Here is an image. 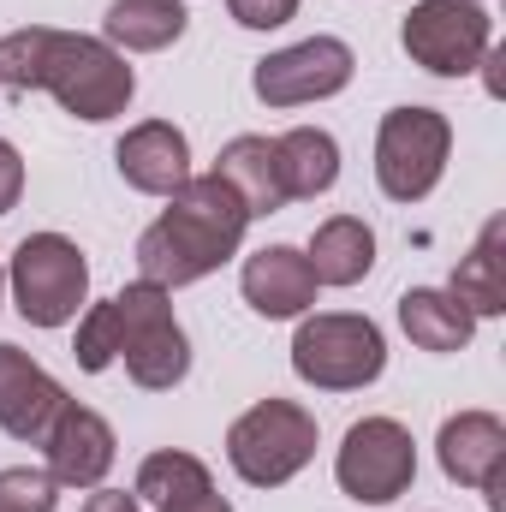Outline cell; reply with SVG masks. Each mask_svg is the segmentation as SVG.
<instances>
[{"label": "cell", "mask_w": 506, "mask_h": 512, "mask_svg": "<svg viewBox=\"0 0 506 512\" xmlns=\"http://www.w3.org/2000/svg\"><path fill=\"white\" fill-rule=\"evenodd\" d=\"M441 471L465 489H501V465H506V423L495 411H459L441 423Z\"/></svg>", "instance_id": "7c38bea8"}, {"label": "cell", "mask_w": 506, "mask_h": 512, "mask_svg": "<svg viewBox=\"0 0 506 512\" xmlns=\"http://www.w3.org/2000/svg\"><path fill=\"white\" fill-rule=\"evenodd\" d=\"M453 149V126L435 108H393L376 137V179L393 203H417L441 185Z\"/></svg>", "instance_id": "ba28073f"}, {"label": "cell", "mask_w": 506, "mask_h": 512, "mask_svg": "<svg viewBox=\"0 0 506 512\" xmlns=\"http://www.w3.org/2000/svg\"><path fill=\"white\" fill-rule=\"evenodd\" d=\"M251 84L268 108H304V102L340 96L352 84V48L340 36H310L298 48H280V54L256 60Z\"/></svg>", "instance_id": "30bf717a"}, {"label": "cell", "mask_w": 506, "mask_h": 512, "mask_svg": "<svg viewBox=\"0 0 506 512\" xmlns=\"http://www.w3.org/2000/svg\"><path fill=\"white\" fill-rule=\"evenodd\" d=\"M90 292V262L72 239L60 233H30L18 256H12V298H18V316L36 322V328H60L78 316Z\"/></svg>", "instance_id": "5b68a950"}, {"label": "cell", "mask_w": 506, "mask_h": 512, "mask_svg": "<svg viewBox=\"0 0 506 512\" xmlns=\"http://www.w3.org/2000/svg\"><path fill=\"white\" fill-rule=\"evenodd\" d=\"M54 495H60V483L36 465L0 471V512H54Z\"/></svg>", "instance_id": "603a6c76"}, {"label": "cell", "mask_w": 506, "mask_h": 512, "mask_svg": "<svg viewBox=\"0 0 506 512\" xmlns=\"http://www.w3.org/2000/svg\"><path fill=\"white\" fill-rule=\"evenodd\" d=\"M0 286H6V274H0Z\"/></svg>", "instance_id": "83f0119b"}, {"label": "cell", "mask_w": 506, "mask_h": 512, "mask_svg": "<svg viewBox=\"0 0 506 512\" xmlns=\"http://www.w3.org/2000/svg\"><path fill=\"white\" fill-rule=\"evenodd\" d=\"M245 227H251V209L239 203V191L221 173H197V179H185L173 191L167 215L137 239V268L161 292L191 286V280L215 274L227 256L239 251Z\"/></svg>", "instance_id": "7a4b0ae2"}, {"label": "cell", "mask_w": 506, "mask_h": 512, "mask_svg": "<svg viewBox=\"0 0 506 512\" xmlns=\"http://www.w3.org/2000/svg\"><path fill=\"white\" fill-rule=\"evenodd\" d=\"M60 405H66V393L42 364H30L18 346H0V429L6 435L42 441L48 423L60 417Z\"/></svg>", "instance_id": "4fadbf2b"}, {"label": "cell", "mask_w": 506, "mask_h": 512, "mask_svg": "<svg viewBox=\"0 0 506 512\" xmlns=\"http://www.w3.org/2000/svg\"><path fill=\"white\" fill-rule=\"evenodd\" d=\"M304 262H310L316 286H358V280L376 268V233H370L358 215H334V221L316 227Z\"/></svg>", "instance_id": "e0dca14e"}, {"label": "cell", "mask_w": 506, "mask_h": 512, "mask_svg": "<svg viewBox=\"0 0 506 512\" xmlns=\"http://www.w3.org/2000/svg\"><path fill=\"white\" fill-rule=\"evenodd\" d=\"M227 459L245 483L280 489L316 459V417L292 399H262L227 429Z\"/></svg>", "instance_id": "277c9868"}, {"label": "cell", "mask_w": 506, "mask_h": 512, "mask_svg": "<svg viewBox=\"0 0 506 512\" xmlns=\"http://www.w3.org/2000/svg\"><path fill=\"white\" fill-rule=\"evenodd\" d=\"M399 322H405L411 346H423V352H459L477 328V316L453 292H435V286H411L399 298Z\"/></svg>", "instance_id": "ac0fdd59"}, {"label": "cell", "mask_w": 506, "mask_h": 512, "mask_svg": "<svg viewBox=\"0 0 506 512\" xmlns=\"http://www.w3.org/2000/svg\"><path fill=\"white\" fill-rule=\"evenodd\" d=\"M0 84L6 90H48L78 120H114L131 102V66L96 36L72 30H12L0 42Z\"/></svg>", "instance_id": "6da1fadb"}, {"label": "cell", "mask_w": 506, "mask_h": 512, "mask_svg": "<svg viewBox=\"0 0 506 512\" xmlns=\"http://www.w3.org/2000/svg\"><path fill=\"white\" fill-rule=\"evenodd\" d=\"M161 512H233V507L209 489V495H197V501H179V507H161Z\"/></svg>", "instance_id": "4316f807"}, {"label": "cell", "mask_w": 506, "mask_h": 512, "mask_svg": "<svg viewBox=\"0 0 506 512\" xmlns=\"http://www.w3.org/2000/svg\"><path fill=\"white\" fill-rule=\"evenodd\" d=\"M280 149V179H286V197H322L334 179H340V143L316 126H298L286 137H274Z\"/></svg>", "instance_id": "44dd1931"}, {"label": "cell", "mask_w": 506, "mask_h": 512, "mask_svg": "<svg viewBox=\"0 0 506 512\" xmlns=\"http://www.w3.org/2000/svg\"><path fill=\"white\" fill-rule=\"evenodd\" d=\"M381 364H387V346L370 316H310L292 340V370L328 393H352V387L376 382Z\"/></svg>", "instance_id": "8992f818"}, {"label": "cell", "mask_w": 506, "mask_h": 512, "mask_svg": "<svg viewBox=\"0 0 506 512\" xmlns=\"http://www.w3.org/2000/svg\"><path fill=\"white\" fill-rule=\"evenodd\" d=\"M42 447H48V477L66 483V489H96V483L114 471V429H108L96 411L72 405V399H66L60 417L48 423Z\"/></svg>", "instance_id": "8fae6325"}, {"label": "cell", "mask_w": 506, "mask_h": 512, "mask_svg": "<svg viewBox=\"0 0 506 512\" xmlns=\"http://www.w3.org/2000/svg\"><path fill=\"white\" fill-rule=\"evenodd\" d=\"M215 173L239 191V203H245L251 215H274V209L292 203V197H286V179H280V149H274V137H233V143L221 149Z\"/></svg>", "instance_id": "2e32d148"}, {"label": "cell", "mask_w": 506, "mask_h": 512, "mask_svg": "<svg viewBox=\"0 0 506 512\" xmlns=\"http://www.w3.org/2000/svg\"><path fill=\"white\" fill-rule=\"evenodd\" d=\"M489 36H495V24H489V12L477 0H417L405 12V24H399L405 54L435 78L477 72L483 54H489Z\"/></svg>", "instance_id": "52a82bcc"}, {"label": "cell", "mask_w": 506, "mask_h": 512, "mask_svg": "<svg viewBox=\"0 0 506 512\" xmlns=\"http://www.w3.org/2000/svg\"><path fill=\"white\" fill-rule=\"evenodd\" d=\"M84 512H137V495H120V489H102V495H90Z\"/></svg>", "instance_id": "484cf974"}, {"label": "cell", "mask_w": 506, "mask_h": 512, "mask_svg": "<svg viewBox=\"0 0 506 512\" xmlns=\"http://www.w3.org/2000/svg\"><path fill=\"white\" fill-rule=\"evenodd\" d=\"M18 191H24V161H18V149L0 137V215L18 203Z\"/></svg>", "instance_id": "d4e9b609"}, {"label": "cell", "mask_w": 506, "mask_h": 512, "mask_svg": "<svg viewBox=\"0 0 506 512\" xmlns=\"http://www.w3.org/2000/svg\"><path fill=\"white\" fill-rule=\"evenodd\" d=\"M185 18L191 12L179 0H114L108 18H102V30H108V42H120L131 54H155V48H167V42L185 36Z\"/></svg>", "instance_id": "ffe728a7"}, {"label": "cell", "mask_w": 506, "mask_h": 512, "mask_svg": "<svg viewBox=\"0 0 506 512\" xmlns=\"http://www.w3.org/2000/svg\"><path fill=\"white\" fill-rule=\"evenodd\" d=\"M72 358H78L90 376L108 370L114 358H126V376L137 387H149V393L179 387L185 382V370H191L185 328L173 322L167 292L149 286V280H143V286H126V292H114L108 304H96V310L84 316Z\"/></svg>", "instance_id": "3957f363"}, {"label": "cell", "mask_w": 506, "mask_h": 512, "mask_svg": "<svg viewBox=\"0 0 506 512\" xmlns=\"http://www.w3.org/2000/svg\"><path fill=\"white\" fill-rule=\"evenodd\" d=\"M120 173H126L131 191H149V197H173L185 179H191V149H185V131L167 126V120H143L120 137L114 149Z\"/></svg>", "instance_id": "5bb4252c"}, {"label": "cell", "mask_w": 506, "mask_h": 512, "mask_svg": "<svg viewBox=\"0 0 506 512\" xmlns=\"http://www.w3.org/2000/svg\"><path fill=\"white\" fill-rule=\"evenodd\" d=\"M209 489H215L209 465L191 453H149L137 471V501H155V507H179V501H197Z\"/></svg>", "instance_id": "7402d4cb"}, {"label": "cell", "mask_w": 506, "mask_h": 512, "mask_svg": "<svg viewBox=\"0 0 506 512\" xmlns=\"http://www.w3.org/2000/svg\"><path fill=\"white\" fill-rule=\"evenodd\" d=\"M334 471H340V489H346L352 501L381 507V501L405 495V489H411V477H417L411 429H405V423H393V417H364V423H352Z\"/></svg>", "instance_id": "9c48e42d"}, {"label": "cell", "mask_w": 506, "mask_h": 512, "mask_svg": "<svg viewBox=\"0 0 506 512\" xmlns=\"http://www.w3.org/2000/svg\"><path fill=\"white\" fill-rule=\"evenodd\" d=\"M245 298H251L256 316H268V322L304 316V310L316 304V274H310L304 251H292V245L256 251L251 262H245Z\"/></svg>", "instance_id": "9a60e30c"}, {"label": "cell", "mask_w": 506, "mask_h": 512, "mask_svg": "<svg viewBox=\"0 0 506 512\" xmlns=\"http://www.w3.org/2000/svg\"><path fill=\"white\" fill-rule=\"evenodd\" d=\"M227 6H233V18L245 30H274V24H286L298 12V0H227Z\"/></svg>", "instance_id": "cb8c5ba5"}, {"label": "cell", "mask_w": 506, "mask_h": 512, "mask_svg": "<svg viewBox=\"0 0 506 512\" xmlns=\"http://www.w3.org/2000/svg\"><path fill=\"white\" fill-rule=\"evenodd\" d=\"M501 239H506V221H489L483 239L471 245V256L453 268V298L471 310V316H501L506 310V256H501Z\"/></svg>", "instance_id": "d6986e66"}]
</instances>
